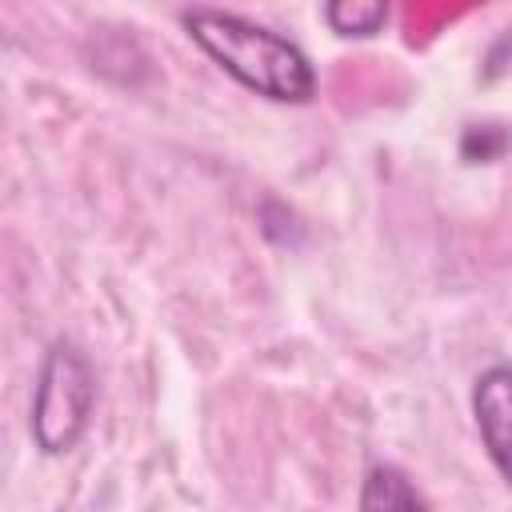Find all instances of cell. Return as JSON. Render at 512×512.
Listing matches in <instances>:
<instances>
[{
  "instance_id": "cell-1",
  "label": "cell",
  "mask_w": 512,
  "mask_h": 512,
  "mask_svg": "<svg viewBox=\"0 0 512 512\" xmlns=\"http://www.w3.org/2000/svg\"><path fill=\"white\" fill-rule=\"evenodd\" d=\"M188 36L244 88L284 100V104H304L316 92V72L308 56L284 40L280 32L252 24L236 12H216V8H192L184 12Z\"/></svg>"
},
{
  "instance_id": "cell-2",
  "label": "cell",
  "mask_w": 512,
  "mask_h": 512,
  "mask_svg": "<svg viewBox=\"0 0 512 512\" xmlns=\"http://www.w3.org/2000/svg\"><path fill=\"white\" fill-rule=\"evenodd\" d=\"M96 404V380L72 344H52L32 392V440L40 452L60 456L76 448Z\"/></svg>"
},
{
  "instance_id": "cell-4",
  "label": "cell",
  "mask_w": 512,
  "mask_h": 512,
  "mask_svg": "<svg viewBox=\"0 0 512 512\" xmlns=\"http://www.w3.org/2000/svg\"><path fill=\"white\" fill-rule=\"evenodd\" d=\"M360 512H424V504H420V496L412 492V484L404 480L400 468L380 464L364 476Z\"/></svg>"
},
{
  "instance_id": "cell-5",
  "label": "cell",
  "mask_w": 512,
  "mask_h": 512,
  "mask_svg": "<svg viewBox=\"0 0 512 512\" xmlns=\"http://www.w3.org/2000/svg\"><path fill=\"white\" fill-rule=\"evenodd\" d=\"M324 16L340 36H372L388 20V8L376 0H336L324 8Z\"/></svg>"
},
{
  "instance_id": "cell-3",
  "label": "cell",
  "mask_w": 512,
  "mask_h": 512,
  "mask_svg": "<svg viewBox=\"0 0 512 512\" xmlns=\"http://www.w3.org/2000/svg\"><path fill=\"white\" fill-rule=\"evenodd\" d=\"M508 388H512V376L504 364H496L476 380V392H472L476 428H480V440H484L500 476H508V412H512Z\"/></svg>"
},
{
  "instance_id": "cell-6",
  "label": "cell",
  "mask_w": 512,
  "mask_h": 512,
  "mask_svg": "<svg viewBox=\"0 0 512 512\" xmlns=\"http://www.w3.org/2000/svg\"><path fill=\"white\" fill-rule=\"evenodd\" d=\"M460 152H464V160H472V164H480V160H496V156L504 152V128H500V124L468 128Z\"/></svg>"
}]
</instances>
